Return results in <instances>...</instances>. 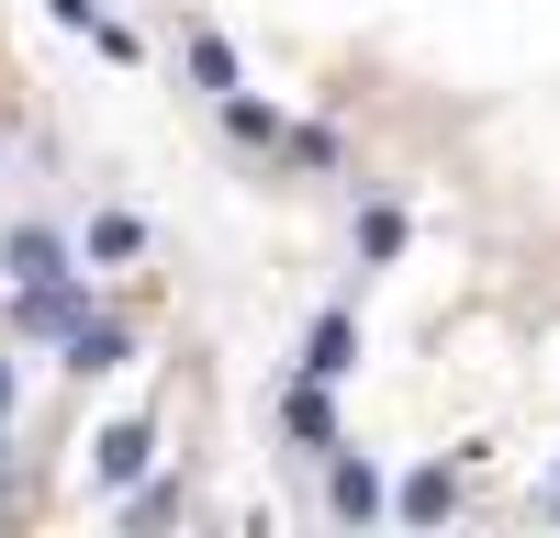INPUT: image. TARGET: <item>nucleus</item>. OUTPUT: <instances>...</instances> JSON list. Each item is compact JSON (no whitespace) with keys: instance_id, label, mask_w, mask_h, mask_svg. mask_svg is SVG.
I'll return each mask as SVG.
<instances>
[{"instance_id":"obj_1","label":"nucleus","mask_w":560,"mask_h":538,"mask_svg":"<svg viewBox=\"0 0 560 538\" xmlns=\"http://www.w3.org/2000/svg\"><path fill=\"white\" fill-rule=\"evenodd\" d=\"M292 437H303V448H337V416H325L314 382H292Z\"/></svg>"},{"instance_id":"obj_2","label":"nucleus","mask_w":560,"mask_h":538,"mask_svg":"<svg viewBox=\"0 0 560 538\" xmlns=\"http://www.w3.org/2000/svg\"><path fill=\"white\" fill-rule=\"evenodd\" d=\"M0 393H12V382H0Z\"/></svg>"}]
</instances>
